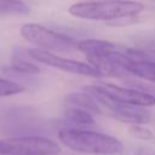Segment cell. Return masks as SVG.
I'll return each mask as SVG.
<instances>
[{"instance_id": "cell-1", "label": "cell", "mask_w": 155, "mask_h": 155, "mask_svg": "<svg viewBox=\"0 0 155 155\" xmlns=\"http://www.w3.org/2000/svg\"><path fill=\"white\" fill-rule=\"evenodd\" d=\"M145 10V5L134 0H105L76 2L69 6L68 12L78 18L90 21H117L137 17Z\"/></svg>"}, {"instance_id": "cell-2", "label": "cell", "mask_w": 155, "mask_h": 155, "mask_svg": "<svg viewBox=\"0 0 155 155\" xmlns=\"http://www.w3.org/2000/svg\"><path fill=\"white\" fill-rule=\"evenodd\" d=\"M58 138L67 148L82 154L115 155L124 150L117 138L88 130L63 128L58 132Z\"/></svg>"}, {"instance_id": "cell-3", "label": "cell", "mask_w": 155, "mask_h": 155, "mask_svg": "<svg viewBox=\"0 0 155 155\" xmlns=\"http://www.w3.org/2000/svg\"><path fill=\"white\" fill-rule=\"evenodd\" d=\"M19 31L23 39L40 47V50L42 51L67 52L78 48V42L73 38L51 30L38 23L23 24Z\"/></svg>"}, {"instance_id": "cell-4", "label": "cell", "mask_w": 155, "mask_h": 155, "mask_svg": "<svg viewBox=\"0 0 155 155\" xmlns=\"http://www.w3.org/2000/svg\"><path fill=\"white\" fill-rule=\"evenodd\" d=\"M61 147L52 139L38 136L0 139V155H54Z\"/></svg>"}, {"instance_id": "cell-5", "label": "cell", "mask_w": 155, "mask_h": 155, "mask_svg": "<svg viewBox=\"0 0 155 155\" xmlns=\"http://www.w3.org/2000/svg\"><path fill=\"white\" fill-rule=\"evenodd\" d=\"M84 90L87 92H97L113 101L125 103V104L138 105L144 108L155 105V96L144 91L126 88V87H121L109 82H96L94 85L86 86Z\"/></svg>"}, {"instance_id": "cell-6", "label": "cell", "mask_w": 155, "mask_h": 155, "mask_svg": "<svg viewBox=\"0 0 155 155\" xmlns=\"http://www.w3.org/2000/svg\"><path fill=\"white\" fill-rule=\"evenodd\" d=\"M28 54L34 61H38L45 65H48V67H52V68H56V69H59V70H63L67 73L92 76V78H102L103 76L96 68H93L92 65H90L87 63L63 58V57L54 54L53 52L42 51L40 48H29Z\"/></svg>"}, {"instance_id": "cell-7", "label": "cell", "mask_w": 155, "mask_h": 155, "mask_svg": "<svg viewBox=\"0 0 155 155\" xmlns=\"http://www.w3.org/2000/svg\"><path fill=\"white\" fill-rule=\"evenodd\" d=\"M87 92V91H85ZM91 96L94 97V99L105 107L115 117L124 122H130L132 125H144L149 124L151 121V113L145 109L144 107H138V105H131V104H125L120 103L116 101H113L103 94H99L97 92H87Z\"/></svg>"}, {"instance_id": "cell-8", "label": "cell", "mask_w": 155, "mask_h": 155, "mask_svg": "<svg viewBox=\"0 0 155 155\" xmlns=\"http://www.w3.org/2000/svg\"><path fill=\"white\" fill-rule=\"evenodd\" d=\"M131 56L119 51H109L101 54L87 56L90 65L96 68L103 76H115L122 78L125 74H128L126 70L127 63L131 61Z\"/></svg>"}, {"instance_id": "cell-9", "label": "cell", "mask_w": 155, "mask_h": 155, "mask_svg": "<svg viewBox=\"0 0 155 155\" xmlns=\"http://www.w3.org/2000/svg\"><path fill=\"white\" fill-rule=\"evenodd\" d=\"M64 101L69 107H76L88 113L101 114V108L98 105V102L94 99L93 96H91L87 92H71L67 94Z\"/></svg>"}, {"instance_id": "cell-10", "label": "cell", "mask_w": 155, "mask_h": 155, "mask_svg": "<svg viewBox=\"0 0 155 155\" xmlns=\"http://www.w3.org/2000/svg\"><path fill=\"white\" fill-rule=\"evenodd\" d=\"M126 70L128 71V74L155 84V62L153 61L131 58V61L126 65Z\"/></svg>"}, {"instance_id": "cell-11", "label": "cell", "mask_w": 155, "mask_h": 155, "mask_svg": "<svg viewBox=\"0 0 155 155\" xmlns=\"http://www.w3.org/2000/svg\"><path fill=\"white\" fill-rule=\"evenodd\" d=\"M78 50L86 53V56L91 54H101L109 51H115L116 46L107 40L101 39H85L81 41H78Z\"/></svg>"}, {"instance_id": "cell-12", "label": "cell", "mask_w": 155, "mask_h": 155, "mask_svg": "<svg viewBox=\"0 0 155 155\" xmlns=\"http://www.w3.org/2000/svg\"><path fill=\"white\" fill-rule=\"evenodd\" d=\"M64 116L68 120H70L71 122L78 124V125H93L94 124V120H93V116L91 115V113H88L84 109L76 108V107L68 105L64 110Z\"/></svg>"}, {"instance_id": "cell-13", "label": "cell", "mask_w": 155, "mask_h": 155, "mask_svg": "<svg viewBox=\"0 0 155 155\" xmlns=\"http://www.w3.org/2000/svg\"><path fill=\"white\" fill-rule=\"evenodd\" d=\"M1 15H28L29 6L22 0H0Z\"/></svg>"}, {"instance_id": "cell-14", "label": "cell", "mask_w": 155, "mask_h": 155, "mask_svg": "<svg viewBox=\"0 0 155 155\" xmlns=\"http://www.w3.org/2000/svg\"><path fill=\"white\" fill-rule=\"evenodd\" d=\"M11 68L17 71V73H21V74H39L41 71V69L33 64V63H29L27 61H23V59H19V58H15L12 61V64H11Z\"/></svg>"}, {"instance_id": "cell-15", "label": "cell", "mask_w": 155, "mask_h": 155, "mask_svg": "<svg viewBox=\"0 0 155 155\" xmlns=\"http://www.w3.org/2000/svg\"><path fill=\"white\" fill-rule=\"evenodd\" d=\"M23 91H24V87L22 85H19L18 82L0 78V97H7V96L17 94V93H21Z\"/></svg>"}, {"instance_id": "cell-16", "label": "cell", "mask_w": 155, "mask_h": 155, "mask_svg": "<svg viewBox=\"0 0 155 155\" xmlns=\"http://www.w3.org/2000/svg\"><path fill=\"white\" fill-rule=\"evenodd\" d=\"M130 132L136 138H139V139H143V140H149V139L154 138V134L151 133V131L149 128L144 127L143 125H131L130 126Z\"/></svg>"}, {"instance_id": "cell-17", "label": "cell", "mask_w": 155, "mask_h": 155, "mask_svg": "<svg viewBox=\"0 0 155 155\" xmlns=\"http://www.w3.org/2000/svg\"><path fill=\"white\" fill-rule=\"evenodd\" d=\"M140 51L143 52H150V53H155V40H145L140 44Z\"/></svg>"}]
</instances>
